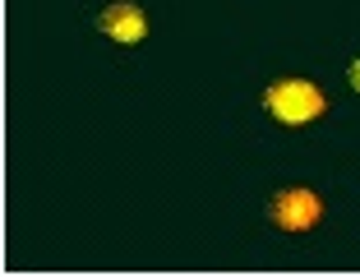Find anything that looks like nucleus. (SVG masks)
Segmentation results:
<instances>
[{
	"instance_id": "obj_1",
	"label": "nucleus",
	"mask_w": 360,
	"mask_h": 277,
	"mask_svg": "<svg viewBox=\"0 0 360 277\" xmlns=\"http://www.w3.org/2000/svg\"><path fill=\"white\" fill-rule=\"evenodd\" d=\"M268 111H273L282 125H309V120L323 116V93H319L309 79H277L273 88H268Z\"/></svg>"
},
{
	"instance_id": "obj_2",
	"label": "nucleus",
	"mask_w": 360,
	"mask_h": 277,
	"mask_svg": "<svg viewBox=\"0 0 360 277\" xmlns=\"http://www.w3.org/2000/svg\"><path fill=\"white\" fill-rule=\"evenodd\" d=\"M323 217V203H319L314 190H282L273 199V222L282 226V231H309V226Z\"/></svg>"
},
{
	"instance_id": "obj_3",
	"label": "nucleus",
	"mask_w": 360,
	"mask_h": 277,
	"mask_svg": "<svg viewBox=\"0 0 360 277\" xmlns=\"http://www.w3.org/2000/svg\"><path fill=\"white\" fill-rule=\"evenodd\" d=\"M97 28L106 32V37H116V42L134 46L148 37V19H143V10L139 5H129V0H120V5H106L102 19H97Z\"/></svg>"
},
{
	"instance_id": "obj_4",
	"label": "nucleus",
	"mask_w": 360,
	"mask_h": 277,
	"mask_svg": "<svg viewBox=\"0 0 360 277\" xmlns=\"http://www.w3.org/2000/svg\"><path fill=\"white\" fill-rule=\"evenodd\" d=\"M351 88H356V93H360V60L351 65Z\"/></svg>"
}]
</instances>
